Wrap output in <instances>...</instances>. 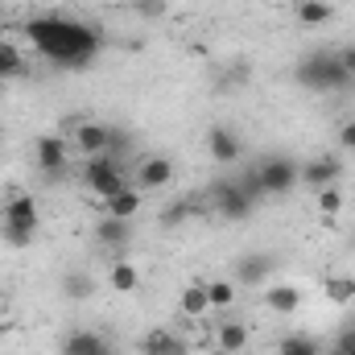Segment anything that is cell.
<instances>
[{
  "label": "cell",
  "mask_w": 355,
  "mask_h": 355,
  "mask_svg": "<svg viewBox=\"0 0 355 355\" xmlns=\"http://www.w3.org/2000/svg\"><path fill=\"white\" fill-rule=\"evenodd\" d=\"M339 178H343V162H339V157H331V153L310 157V162L302 166V182H306V186H314V190H322V186H339Z\"/></svg>",
  "instance_id": "30bf717a"
},
{
  "label": "cell",
  "mask_w": 355,
  "mask_h": 355,
  "mask_svg": "<svg viewBox=\"0 0 355 355\" xmlns=\"http://www.w3.org/2000/svg\"><path fill=\"white\" fill-rule=\"evenodd\" d=\"M103 207V215H112V219H132L141 207H145V194L137 190V186H124L120 194H112L107 202H99Z\"/></svg>",
  "instance_id": "7c38bea8"
},
{
  "label": "cell",
  "mask_w": 355,
  "mask_h": 355,
  "mask_svg": "<svg viewBox=\"0 0 355 355\" xmlns=\"http://www.w3.org/2000/svg\"><path fill=\"white\" fill-rule=\"evenodd\" d=\"M21 75H25V54H21V46L0 37V83H4V79H21Z\"/></svg>",
  "instance_id": "ffe728a7"
},
{
  "label": "cell",
  "mask_w": 355,
  "mask_h": 355,
  "mask_svg": "<svg viewBox=\"0 0 355 355\" xmlns=\"http://www.w3.org/2000/svg\"><path fill=\"white\" fill-rule=\"evenodd\" d=\"M281 355H314V343L293 335V339H285V343H281Z\"/></svg>",
  "instance_id": "83f0119b"
},
{
  "label": "cell",
  "mask_w": 355,
  "mask_h": 355,
  "mask_svg": "<svg viewBox=\"0 0 355 355\" xmlns=\"http://www.w3.org/2000/svg\"><path fill=\"white\" fill-rule=\"evenodd\" d=\"M190 215V202H178V207H166V223H182Z\"/></svg>",
  "instance_id": "1f68e13d"
},
{
  "label": "cell",
  "mask_w": 355,
  "mask_h": 355,
  "mask_svg": "<svg viewBox=\"0 0 355 355\" xmlns=\"http://www.w3.org/2000/svg\"><path fill=\"white\" fill-rule=\"evenodd\" d=\"M207 297H211V310H232L236 306V285L232 281H207Z\"/></svg>",
  "instance_id": "d4e9b609"
},
{
  "label": "cell",
  "mask_w": 355,
  "mask_h": 355,
  "mask_svg": "<svg viewBox=\"0 0 355 355\" xmlns=\"http://www.w3.org/2000/svg\"><path fill=\"white\" fill-rule=\"evenodd\" d=\"M141 355H182V343L170 331H149L141 339Z\"/></svg>",
  "instance_id": "603a6c76"
},
{
  "label": "cell",
  "mask_w": 355,
  "mask_h": 355,
  "mask_svg": "<svg viewBox=\"0 0 355 355\" xmlns=\"http://www.w3.org/2000/svg\"><path fill=\"white\" fill-rule=\"evenodd\" d=\"M174 174H178L174 157H166V153H149V157L137 166V182H132V186H137L141 194H153V190H166V186L174 182Z\"/></svg>",
  "instance_id": "52a82bcc"
},
{
  "label": "cell",
  "mask_w": 355,
  "mask_h": 355,
  "mask_svg": "<svg viewBox=\"0 0 355 355\" xmlns=\"http://www.w3.org/2000/svg\"><path fill=\"white\" fill-rule=\"evenodd\" d=\"M33 236H37V227H25V223H4L0 244H8V248H29V244H33Z\"/></svg>",
  "instance_id": "484cf974"
},
{
  "label": "cell",
  "mask_w": 355,
  "mask_h": 355,
  "mask_svg": "<svg viewBox=\"0 0 355 355\" xmlns=\"http://www.w3.org/2000/svg\"><path fill=\"white\" fill-rule=\"evenodd\" d=\"M33 162H37L42 174H62V170L71 166V141L58 137V132L37 137V145H33Z\"/></svg>",
  "instance_id": "ba28073f"
},
{
  "label": "cell",
  "mask_w": 355,
  "mask_h": 355,
  "mask_svg": "<svg viewBox=\"0 0 355 355\" xmlns=\"http://www.w3.org/2000/svg\"><path fill=\"white\" fill-rule=\"evenodd\" d=\"M339 145H343L347 153H355V120H347V124L339 128Z\"/></svg>",
  "instance_id": "4dcf8cb0"
},
{
  "label": "cell",
  "mask_w": 355,
  "mask_h": 355,
  "mask_svg": "<svg viewBox=\"0 0 355 355\" xmlns=\"http://www.w3.org/2000/svg\"><path fill=\"white\" fill-rule=\"evenodd\" d=\"M124 132L120 128H112V124H103V120H79L75 124V132H71V149L79 153V157H103V153H120L124 149Z\"/></svg>",
  "instance_id": "277c9868"
},
{
  "label": "cell",
  "mask_w": 355,
  "mask_h": 355,
  "mask_svg": "<svg viewBox=\"0 0 355 355\" xmlns=\"http://www.w3.org/2000/svg\"><path fill=\"white\" fill-rule=\"evenodd\" d=\"M83 186H87L91 194L99 198V202H107L112 194H120L124 186H128V178H124V170H120V162L112 157V153H103V157H91L87 166H83Z\"/></svg>",
  "instance_id": "5b68a950"
},
{
  "label": "cell",
  "mask_w": 355,
  "mask_h": 355,
  "mask_svg": "<svg viewBox=\"0 0 355 355\" xmlns=\"http://www.w3.org/2000/svg\"><path fill=\"white\" fill-rule=\"evenodd\" d=\"M352 352H355V327H347L339 335V343H335V355H352Z\"/></svg>",
  "instance_id": "f546056e"
},
{
  "label": "cell",
  "mask_w": 355,
  "mask_h": 355,
  "mask_svg": "<svg viewBox=\"0 0 355 355\" xmlns=\"http://www.w3.org/2000/svg\"><path fill=\"white\" fill-rule=\"evenodd\" d=\"M4 223L42 227V215H37V202H33V194H12V198L4 202Z\"/></svg>",
  "instance_id": "4fadbf2b"
},
{
  "label": "cell",
  "mask_w": 355,
  "mask_h": 355,
  "mask_svg": "<svg viewBox=\"0 0 355 355\" xmlns=\"http://www.w3.org/2000/svg\"><path fill=\"white\" fill-rule=\"evenodd\" d=\"M21 33L58 71H87L95 62V54L103 50V33L95 25H87V21H75V17L42 12V17H29L21 25Z\"/></svg>",
  "instance_id": "6da1fadb"
},
{
  "label": "cell",
  "mask_w": 355,
  "mask_h": 355,
  "mask_svg": "<svg viewBox=\"0 0 355 355\" xmlns=\"http://www.w3.org/2000/svg\"><path fill=\"white\" fill-rule=\"evenodd\" d=\"M236 277H240L244 285H265L268 277H272V257H268V252H248V257L236 265Z\"/></svg>",
  "instance_id": "9a60e30c"
},
{
  "label": "cell",
  "mask_w": 355,
  "mask_h": 355,
  "mask_svg": "<svg viewBox=\"0 0 355 355\" xmlns=\"http://www.w3.org/2000/svg\"><path fill=\"white\" fill-rule=\"evenodd\" d=\"M107 285H112V293H137L141 289V268L132 261H112L107 265Z\"/></svg>",
  "instance_id": "2e32d148"
},
{
  "label": "cell",
  "mask_w": 355,
  "mask_h": 355,
  "mask_svg": "<svg viewBox=\"0 0 355 355\" xmlns=\"http://www.w3.org/2000/svg\"><path fill=\"white\" fill-rule=\"evenodd\" d=\"M215 347L244 355V347H248V327H244V322H219V331H215Z\"/></svg>",
  "instance_id": "d6986e66"
},
{
  "label": "cell",
  "mask_w": 355,
  "mask_h": 355,
  "mask_svg": "<svg viewBox=\"0 0 355 355\" xmlns=\"http://www.w3.org/2000/svg\"><path fill=\"white\" fill-rule=\"evenodd\" d=\"M318 211H322L327 219L339 215V211H343V190H339V186H322V190H318Z\"/></svg>",
  "instance_id": "4316f807"
},
{
  "label": "cell",
  "mask_w": 355,
  "mask_h": 355,
  "mask_svg": "<svg viewBox=\"0 0 355 355\" xmlns=\"http://www.w3.org/2000/svg\"><path fill=\"white\" fill-rule=\"evenodd\" d=\"M95 240L107 244V248H124V244L132 240V219H112V215H103V219L95 223Z\"/></svg>",
  "instance_id": "5bb4252c"
},
{
  "label": "cell",
  "mask_w": 355,
  "mask_h": 355,
  "mask_svg": "<svg viewBox=\"0 0 355 355\" xmlns=\"http://www.w3.org/2000/svg\"><path fill=\"white\" fill-rule=\"evenodd\" d=\"M207 153H211L215 166H236V162L244 157V141H240L236 128H227V124H211V128H207Z\"/></svg>",
  "instance_id": "8992f818"
},
{
  "label": "cell",
  "mask_w": 355,
  "mask_h": 355,
  "mask_svg": "<svg viewBox=\"0 0 355 355\" xmlns=\"http://www.w3.org/2000/svg\"><path fill=\"white\" fill-rule=\"evenodd\" d=\"M265 302H268V310H277V314H297L302 310V289L297 285H268Z\"/></svg>",
  "instance_id": "ac0fdd59"
},
{
  "label": "cell",
  "mask_w": 355,
  "mask_h": 355,
  "mask_svg": "<svg viewBox=\"0 0 355 355\" xmlns=\"http://www.w3.org/2000/svg\"><path fill=\"white\" fill-rule=\"evenodd\" d=\"M211 355H236V352H223V347H211Z\"/></svg>",
  "instance_id": "d6a6232c"
},
{
  "label": "cell",
  "mask_w": 355,
  "mask_h": 355,
  "mask_svg": "<svg viewBox=\"0 0 355 355\" xmlns=\"http://www.w3.org/2000/svg\"><path fill=\"white\" fill-rule=\"evenodd\" d=\"M62 355H112V343L95 331H71L62 339Z\"/></svg>",
  "instance_id": "8fae6325"
},
{
  "label": "cell",
  "mask_w": 355,
  "mask_h": 355,
  "mask_svg": "<svg viewBox=\"0 0 355 355\" xmlns=\"http://www.w3.org/2000/svg\"><path fill=\"white\" fill-rule=\"evenodd\" d=\"M293 79H297V87L314 91V95H331V91H339V87L352 83L347 71L339 67V54H335V50H310V54H302Z\"/></svg>",
  "instance_id": "7a4b0ae2"
},
{
  "label": "cell",
  "mask_w": 355,
  "mask_h": 355,
  "mask_svg": "<svg viewBox=\"0 0 355 355\" xmlns=\"http://www.w3.org/2000/svg\"><path fill=\"white\" fill-rule=\"evenodd\" d=\"M178 306H182V314H186V318H202V314H211V297H207V281H190V285L182 289V297H178Z\"/></svg>",
  "instance_id": "e0dca14e"
},
{
  "label": "cell",
  "mask_w": 355,
  "mask_h": 355,
  "mask_svg": "<svg viewBox=\"0 0 355 355\" xmlns=\"http://www.w3.org/2000/svg\"><path fill=\"white\" fill-rule=\"evenodd\" d=\"M335 54H339V67L347 71V79L355 83V42H347V46H339Z\"/></svg>",
  "instance_id": "f1b7e54d"
},
{
  "label": "cell",
  "mask_w": 355,
  "mask_h": 355,
  "mask_svg": "<svg viewBox=\"0 0 355 355\" xmlns=\"http://www.w3.org/2000/svg\"><path fill=\"white\" fill-rule=\"evenodd\" d=\"M322 293H327V302H331V306L347 310V306L355 302V277H327Z\"/></svg>",
  "instance_id": "7402d4cb"
},
{
  "label": "cell",
  "mask_w": 355,
  "mask_h": 355,
  "mask_svg": "<svg viewBox=\"0 0 355 355\" xmlns=\"http://www.w3.org/2000/svg\"><path fill=\"white\" fill-rule=\"evenodd\" d=\"M215 211H219L227 223H240V219H252L257 198L244 190V182H236V186H219V194H215Z\"/></svg>",
  "instance_id": "9c48e42d"
},
{
  "label": "cell",
  "mask_w": 355,
  "mask_h": 355,
  "mask_svg": "<svg viewBox=\"0 0 355 355\" xmlns=\"http://www.w3.org/2000/svg\"><path fill=\"white\" fill-rule=\"evenodd\" d=\"M297 21L302 25H327L331 17H335V4L331 0H297Z\"/></svg>",
  "instance_id": "44dd1931"
},
{
  "label": "cell",
  "mask_w": 355,
  "mask_h": 355,
  "mask_svg": "<svg viewBox=\"0 0 355 355\" xmlns=\"http://www.w3.org/2000/svg\"><path fill=\"white\" fill-rule=\"evenodd\" d=\"M302 186V166L293 162V157H268L261 162L252 174L244 178V190L252 194V198H265V194H289V190H297Z\"/></svg>",
  "instance_id": "3957f363"
},
{
  "label": "cell",
  "mask_w": 355,
  "mask_h": 355,
  "mask_svg": "<svg viewBox=\"0 0 355 355\" xmlns=\"http://www.w3.org/2000/svg\"><path fill=\"white\" fill-rule=\"evenodd\" d=\"M352 355H355V352H352Z\"/></svg>",
  "instance_id": "e575fe53"
},
{
  "label": "cell",
  "mask_w": 355,
  "mask_h": 355,
  "mask_svg": "<svg viewBox=\"0 0 355 355\" xmlns=\"http://www.w3.org/2000/svg\"><path fill=\"white\" fill-rule=\"evenodd\" d=\"M62 293H67L71 302H87L91 293H95V281H91L87 272H67V277H62Z\"/></svg>",
  "instance_id": "cb8c5ba5"
},
{
  "label": "cell",
  "mask_w": 355,
  "mask_h": 355,
  "mask_svg": "<svg viewBox=\"0 0 355 355\" xmlns=\"http://www.w3.org/2000/svg\"><path fill=\"white\" fill-rule=\"evenodd\" d=\"M0 12H4V8H0Z\"/></svg>",
  "instance_id": "836d02e7"
}]
</instances>
